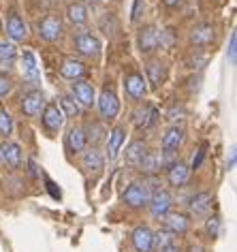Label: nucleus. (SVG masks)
<instances>
[{"label":"nucleus","mask_w":237,"mask_h":252,"mask_svg":"<svg viewBox=\"0 0 237 252\" xmlns=\"http://www.w3.org/2000/svg\"><path fill=\"white\" fill-rule=\"evenodd\" d=\"M235 167V150L231 152V158H229V162H227V169H233Z\"/></svg>","instance_id":"79ce46f5"},{"label":"nucleus","mask_w":237,"mask_h":252,"mask_svg":"<svg viewBox=\"0 0 237 252\" xmlns=\"http://www.w3.org/2000/svg\"><path fill=\"white\" fill-rule=\"evenodd\" d=\"M13 133V118L7 109H0V135H11Z\"/></svg>","instance_id":"2f4dec72"},{"label":"nucleus","mask_w":237,"mask_h":252,"mask_svg":"<svg viewBox=\"0 0 237 252\" xmlns=\"http://www.w3.org/2000/svg\"><path fill=\"white\" fill-rule=\"evenodd\" d=\"M167 118H169L171 122H176V120H182L184 118V107H173V109H169Z\"/></svg>","instance_id":"58836bf2"},{"label":"nucleus","mask_w":237,"mask_h":252,"mask_svg":"<svg viewBox=\"0 0 237 252\" xmlns=\"http://www.w3.org/2000/svg\"><path fill=\"white\" fill-rule=\"evenodd\" d=\"M149 197H152V192H149V188L146 184H141V182H133V184L122 192V201L128 207H133V210L146 207L149 203Z\"/></svg>","instance_id":"f03ea898"},{"label":"nucleus","mask_w":237,"mask_h":252,"mask_svg":"<svg viewBox=\"0 0 237 252\" xmlns=\"http://www.w3.org/2000/svg\"><path fill=\"white\" fill-rule=\"evenodd\" d=\"M124 90H126V96L133 98V100H143L148 92V86H146V79H143L141 73H128L124 77Z\"/></svg>","instance_id":"9d476101"},{"label":"nucleus","mask_w":237,"mask_h":252,"mask_svg":"<svg viewBox=\"0 0 237 252\" xmlns=\"http://www.w3.org/2000/svg\"><path fill=\"white\" fill-rule=\"evenodd\" d=\"M60 109L62 113H64V118H79L82 116V107H79V103L75 100L73 96H68V94H62L60 96Z\"/></svg>","instance_id":"c85d7f7f"},{"label":"nucleus","mask_w":237,"mask_h":252,"mask_svg":"<svg viewBox=\"0 0 237 252\" xmlns=\"http://www.w3.org/2000/svg\"><path fill=\"white\" fill-rule=\"evenodd\" d=\"M148 205H149V214H152L154 218H163L165 214L171 212L173 199H171V194L167 190H156V192H152Z\"/></svg>","instance_id":"1a4fd4ad"},{"label":"nucleus","mask_w":237,"mask_h":252,"mask_svg":"<svg viewBox=\"0 0 237 252\" xmlns=\"http://www.w3.org/2000/svg\"><path fill=\"white\" fill-rule=\"evenodd\" d=\"M17 58V47L13 41H0V64H13Z\"/></svg>","instance_id":"c756f323"},{"label":"nucleus","mask_w":237,"mask_h":252,"mask_svg":"<svg viewBox=\"0 0 237 252\" xmlns=\"http://www.w3.org/2000/svg\"><path fill=\"white\" fill-rule=\"evenodd\" d=\"M156 120H158V111L152 105H143L133 113V122L137 128H149V126L156 124Z\"/></svg>","instance_id":"a211bd4d"},{"label":"nucleus","mask_w":237,"mask_h":252,"mask_svg":"<svg viewBox=\"0 0 237 252\" xmlns=\"http://www.w3.org/2000/svg\"><path fill=\"white\" fill-rule=\"evenodd\" d=\"M36 28H39V36L47 43H56L64 36V24L58 15H45Z\"/></svg>","instance_id":"7ed1b4c3"},{"label":"nucleus","mask_w":237,"mask_h":252,"mask_svg":"<svg viewBox=\"0 0 237 252\" xmlns=\"http://www.w3.org/2000/svg\"><path fill=\"white\" fill-rule=\"evenodd\" d=\"M66 150L71 154H82L86 146H88V139H86V133L84 128H79V126H73L71 130L66 133Z\"/></svg>","instance_id":"6ab92c4d"},{"label":"nucleus","mask_w":237,"mask_h":252,"mask_svg":"<svg viewBox=\"0 0 237 252\" xmlns=\"http://www.w3.org/2000/svg\"><path fill=\"white\" fill-rule=\"evenodd\" d=\"M184 128L182 126H171V128H167V133L163 135V152H178L179 146L184 143Z\"/></svg>","instance_id":"f3484780"},{"label":"nucleus","mask_w":237,"mask_h":252,"mask_svg":"<svg viewBox=\"0 0 237 252\" xmlns=\"http://www.w3.org/2000/svg\"><path fill=\"white\" fill-rule=\"evenodd\" d=\"M211 203H214V197H211L209 192H199V194H195V197L190 199V203H188L190 216H195V218H205V216H209Z\"/></svg>","instance_id":"f8f14e48"},{"label":"nucleus","mask_w":237,"mask_h":252,"mask_svg":"<svg viewBox=\"0 0 237 252\" xmlns=\"http://www.w3.org/2000/svg\"><path fill=\"white\" fill-rule=\"evenodd\" d=\"M88 130H90V133L86 135V139H88L90 143H98V141H101L103 137H105V135H103V133H105V128H103L101 124H92Z\"/></svg>","instance_id":"f704fd0d"},{"label":"nucleus","mask_w":237,"mask_h":252,"mask_svg":"<svg viewBox=\"0 0 237 252\" xmlns=\"http://www.w3.org/2000/svg\"><path fill=\"white\" fill-rule=\"evenodd\" d=\"M11 90H13V79L7 73H0V98L7 96Z\"/></svg>","instance_id":"c9c22d12"},{"label":"nucleus","mask_w":237,"mask_h":252,"mask_svg":"<svg viewBox=\"0 0 237 252\" xmlns=\"http://www.w3.org/2000/svg\"><path fill=\"white\" fill-rule=\"evenodd\" d=\"M227 58L231 64H235L237 60V32L231 34V41H229V47H227Z\"/></svg>","instance_id":"e433bc0d"},{"label":"nucleus","mask_w":237,"mask_h":252,"mask_svg":"<svg viewBox=\"0 0 237 252\" xmlns=\"http://www.w3.org/2000/svg\"><path fill=\"white\" fill-rule=\"evenodd\" d=\"M73 45L79 54L86 56V58H98L101 52H103V43L90 32H79L73 39Z\"/></svg>","instance_id":"20e7f679"},{"label":"nucleus","mask_w":237,"mask_h":252,"mask_svg":"<svg viewBox=\"0 0 237 252\" xmlns=\"http://www.w3.org/2000/svg\"><path fill=\"white\" fill-rule=\"evenodd\" d=\"M98 111H101L103 120H107V122L116 120L118 113H120V98H118L116 88L111 84L105 86L103 92H101V96H98Z\"/></svg>","instance_id":"f257e3e1"},{"label":"nucleus","mask_w":237,"mask_h":252,"mask_svg":"<svg viewBox=\"0 0 237 252\" xmlns=\"http://www.w3.org/2000/svg\"><path fill=\"white\" fill-rule=\"evenodd\" d=\"M43 107H45V94H43L41 90H30V92L24 94V98H22V111L26 113L28 118L41 116Z\"/></svg>","instance_id":"6e6552de"},{"label":"nucleus","mask_w":237,"mask_h":252,"mask_svg":"<svg viewBox=\"0 0 237 252\" xmlns=\"http://www.w3.org/2000/svg\"><path fill=\"white\" fill-rule=\"evenodd\" d=\"M60 75L64 79H84L86 75H88V68H86L84 62H79V60H73V58H66L64 62H62V66H60Z\"/></svg>","instance_id":"aec40b11"},{"label":"nucleus","mask_w":237,"mask_h":252,"mask_svg":"<svg viewBox=\"0 0 237 252\" xmlns=\"http://www.w3.org/2000/svg\"><path fill=\"white\" fill-rule=\"evenodd\" d=\"M218 229H220V220H218V218H209L207 220V233H209V235H218Z\"/></svg>","instance_id":"ea45409f"},{"label":"nucleus","mask_w":237,"mask_h":252,"mask_svg":"<svg viewBox=\"0 0 237 252\" xmlns=\"http://www.w3.org/2000/svg\"><path fill=\"white\" fill-rule=\"evenodd\" d=\"M82 162H84L86 171H94V173H98V171H101V169L105 167V156L98 152L96 148H90V150H86V152H84Z\"/></svg>","instance_id":"a878e982"},{"label":"nucleus","mask_w":237,"mask_h":252,"mask_svg":"<svg viewBox=\"0 0 237 252\" xmlns=\"http://www.w3.org/2000/svg\"><path fill=\"white\" fill-rule=\"evenodd\" d=\"M160 165H163V156L148 152V154H146V158L141 160L139 169H143V171H146V173H156V171H158V169H160Z\"/></svg>","instance_id":"7c9ffc66"},{"label":"nucleus","mask_w":237,"mask_h":252,"mask_svg":"<svg viewBox=\"0 0 237 252\" xmlns=\"http://www.w3.org/2000/svg\"><path fill=\"white\" fill-rule=\"evenodd\" d=\"M71 92H73V98L79 103V107H94L96 103V92L92 84L84 79H75L71 84Z\"/></svg>","instance_id":"423d86ee"},{"label":"nucleus","mask_w":237,"mask_h":252,"mask_svg":"<svg viewBox=\"0 0 237 252\" xmlns=\"http://www.w3.org/2000/svg\"><path fill=\"white\" fill-rule=\"evenodd\" d=\"M163 222H165V229L169 233H173V235H184V233H188V229H190V222L184 214L169 212L163 216Z\"/></svg>","instance_id":"2eb2a0df"},{"label":"nucleus","mask_w":237,"mask_h":252,"mask_svg":"<svg viewBox=\"0 0 237 252\" xmlns=\"http://www.w3.org/2000/svg\"><path fill=\"white\" fill-rule=\"evenodd\" d=\"M163 252H182V250H179V248H178V246H176V244H173V246H169V248H165Z\"/></svg>","instance_id":"37998d69"},{"label":"nucleus","mask_w":237,"mask_h":252,"mask_svg":"<svg viewBox=\"0 0 237 252\" xmlns=\"http://www.w3.org/2000/svg\"><path fill=\"white\" fill-rule=\"evenodd\" d=\"M146 154H148V143L141 139H133L128 143L126 152H124V162H126L130 169H139L141 160L146 158Z\"/></svg>","instance_id":"9b49d317"},{"label":"nucleus","mask_w":237,"mask_h":252,"mask_svg":"<svg viewBox=\"0 0 237 252\" xmlns=\"http://www.w3.org/2000/svg\"><path fill=\"white\" fill-rule=\"evenodd\" d=\"M124 139H126V128L122 124H118L114 130L109 133V139H107V158L109 160H116L120 150L124 146Z\"/></svg>","instance_id":"dca6fc26"},{"label":"nucleus","mask_w":237,"mask_h":252,"mask_svg":"<svg viewBox=\"0 0 237 252\" xmlns=\"http://www.w3.org/2000/svg\"><path fill=\"white\" fill-rule=\"evenodd\" d=\"M22 73L30 84H41V73H39V66H36V58L32 52H24L22 54Z\"/></svg>","instance_id":"4be33fe9"},{"label":"nucleus","mask_w":237,"mask_h":252,"mask_svg":"<svg viewBox=\"0 0 237 252\" xmlns=\"http://www.w3.org/2000/svg\"><path fill=\"white\" fill-rule=\"evenodd\" d=\"M0 32H2V22H0Z\"/></svg>","instance_id":"a18cd8bd"},{"label":"nucleus","mask_w":237,"mask_h":252,"mask_svg":"<svg viewBox=\"0 0 237 252\" xmlns=\"http://www.w3.org/2000/svg\"><path fill=\"white\" fill-rule=\"evenodd\" d=\"M7 34H9L11 41H24L28 36L26 22H24L17 13H11L9 15V20H7Z\"/></svg>","instance_id":"b1692460"},{"label":"nucleus","mask_w":237,"mask_h":252,"mask_svg":"<svg viewBox=\"0 0 237 252\" xmlns=\"http://www.w3.org/2000/svg\"><path fill=\"white\" fill-rule=\"evenodd\" d=\"M173 239H176V235H173V233H169L167 229L156 231L154 237H152V252H163L165 248L173 246Z\"/></svg>","instance_id":"cd10ccee"},{"label":"nucleus","mask_w":237,"mask_h":252,"mask_svg":"<svg viewBox=\"0 0 237 252\" xmlns=\"http://www.w3.org/2000/svg\"><path fill=\"white\" fill-rule=\"evenodd\" d=\"M146 13V0H133V11H130V22L137 24Z\"/></svg>","instance_id":"72a5a7b5"},{"label":"nucleus","mask_w":237,"mask_h":252,"mask_svg":"<svg viewBox=\"0 0 237 252\" xmlns=\"http://www.w3.org/2000/svg\"><path fill=\"white\" fill-rule=\"evenodd\" d=\"M101 30L107 36H114L116 34V30H118V20H116V15H105L103 20H101Z\"/></svg>","instance_id":"473e14b6"},{"label":"nucleus","mask_w":237,"mask_h":252,"mask_svg":"<svg viewBox=\"0 0 237 252\" xmlns=\"http://www.w3.org/2000/svg\"><path fill=\"white\" fill-rule=\"evenodd\" d=\"M152 237H154V231L148 224L137 226L133 231V235H130L135 252H152Z\"/></svg>","instance_id":"ddd939ff"},{"label":"nucleus","mask_w":237,"mask_h":252,"mask_svg":"<svg viewBox=\"0 0 237 252\" xmlns=\"http://www.w3.org/2000/svg\"><path fill=\"white\" fill-rule=\"evenodd\" d=\"M66 15H68V20H71L75 26H84V24L88 22V9H86L82 2H71L68 4Z\"/></svg>","instance_id":"bb28decb"},{"label":"nucleus","mask_w":237,"mask_h":252,"mask_svg":"<svg viewBox=\"0 0 237 252\" xmlns=\"http://www.w3.org/2000/svg\"><path fill=\"white\" fill-rule=\"evenodd\" d=\"M188 175H190V169L186 162L182 160H176L173 165H169V171H167V180H169V184L171 186H184L186 182H188Z\"/></svg>","instance_id":"412c9836"},{"label":"nucleus","mask_w":237,"mask_h":252,"mask_svg":"<svg viewBox=\"0 0 237 252\" xmlns=\"http://www.w3.org/2000/svg\"><path fill=\"white\" fill-rule=\"evenodd\" d=\"M146 75H148L149 88H152V90H158V88L165 84L167 68H165V64L160 60H149L146 64Z\"/></svg>","instance_id":"4468645a"},{"label":"nucleus","mask_w":237,"mask_h":252,"mask_svg":"<svg viewBox=\"0 0 237 252\" xmlns=\"http://www.w3.org/2000/svg\"><path fill=\"white\" fill-rule=\"evenodd\" d=\"M214 28L209 26V24H201V26H197V28H192V32H190V41H192V45L195 47H207L214 43Z\"/></svg>","instance_id":"5701e85b"},{"label":"nucleus","mask_w":237,"mask_h":252,"mask_svg":"<svg viewBox=\"0 0 237 252\" xmlns=\"http://www.w3.org/2000/svg\"><path fill=\"white\" fill-rule=\"evenodd\" d=\"M205 154H207V146H205V143H203V146L201 148H199V152H197V156H195V158H192V169H199V167H201V162H203V158H205Z\"/></svg>","instance_id":"4c0bfd02"},{"label":"nucleus","mask_w":237,"mask_h":252,"mask_svg":"<svg viewBox=\"0 0 237 252\" xmlns=\"http://www.w3.org/2000/svg\"><path fill=\"white\" fill-rule=\"evenodd\" d=\"M0 156H2L11 167H20L22 165V148H20V143L4 141L2 146H0Z\"/></svg>","instance_id":"393cba45"},{"label":"nucleus","mask_w":237,"mask_h":252,"mask_svg":"<svg viewBox=\"0 0 237 252\" xmlns=\"http://www.w3.org/2000/svg\"><path fill=\"white\" fill-rule=\"evenodd\" d=\"M41 116H43V126H45L49 133H58L62 128V124H64V113H62V109L56 103H45Z\"/></svg>","instance_id":"0eeeda50"},{"label":"nucleus","mask_w":237,"mask_h":252,"mask_svg":"<svg viewBox=\"0 0 237 252\" xmlns=\"http://www.w3.org/2000/svg\"><path fill=\"white\" fill-rule=\"evenodd\" d=\"M184 2H186V0H163V4L167 9H178V7H182Z\"/></svg>","instance_id":"a19ab883"},{"label":"nucleus","mask_w":237,"mask_h":252,"mask_svg":"<svg viewBox=\"0 0 237 252\" xmlns=\"http://www.w3.org/2000/svg\"><path fill=\"white\" fill-rule=\"evenodd\" d=\"M137 47H139L141 54H152L156 47H158V28L154 24H148V26H141L139 32H137Z\"/></svg>","instance_id":"39448f33"},{"label":"nucleus","mask_w":237,"mask_h":252,"mask_svg":"<svg viewBox=\"0 0 237 252\" xmlns=\"http://www.w3.org/2000/svg\"><path fill=\"white\" fill-rule=\"evenodd\" d=\"M30 171H32V175H39V171H36V162L30 160Z\"/></svg>","instance_id":"c03bdc74"}]
</instances>
